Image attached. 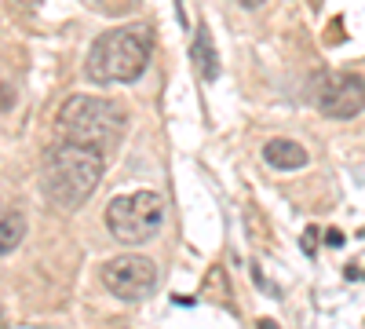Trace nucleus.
I'll return each mask as SVG.
<instances>
[{
    "label": "nucleus",
    "mask_w": 365,
    "mask_h": 329,
    "mask_svg": "<svg viewBox=\"0 0 365 329\" xmlns=\"http://www.w3.org/2000/svg\"><path fill=\"white\" fill-rule=\"evenodd\" d=\"M103 151H91L81 143H55L44 154L41 165V187L51 205L58 208H81L91 194H96L103 179Z\"/></svg>",
    "instance_id": "obj_1"
},
{
    "label": "nucleus",
    "mask_w": 365,
    "mask_h": 329,
    "mask_svg": "<svg viewBox=\"0 0 365 329\" xmlns=\"http://www.w3.org/2000/svg\"><path fill=\"white\" fill-rule=\"evenodd\" d=\"M150 48H154V34L150 26L143 22H132V26H117V29H106L103 37H96L88 51V81L96 84H117V81H135L143 77L146 63H150Z\"/></svg>",
    "instance_id": "obj_2"
},
{
    "label": "nucleus",
    "mask_w": 365,
    "mask_h": 329,
    "mask_svg": "<svg viewBox=\"0 0 365 329\" xmlns=\"http://www.w3.org/2000/svg\"><path fill=\"white\" fill-rule=\"evenodd\" d=\"M58 136L66 143H81L91 151L110 146L120 128H125V110L113 99H99V96H73L58 110Z\"/></svg>",
    "instance_id": "obj_3"
},
{
    "label": "nucleus",
    "mask_w": 365,
    "mask_h": 329,
    "mask_svg": "<svg viewBox=\"0 0 365 329\" xmlns=\"http://www.w3.org/2000/svg\"><path fill=\"white\" fill-rule=\"evenodd\" d=\"M165 223V201L158 191H132L110 201L106 208V227L120 246H143L158 238Z\"/></svg>",
    "instance_id": "obj_4"
},
{
    "label": "nucleus",
    "mask_w": 365,
    "mask_h": 329,
    "mask_svg": "<svg viewBox=\"0 0 365 329\" xmlns=\"http://www.w3.org/2000/svg\"><path fill=\"white\" fill-rule=\"evenodd\" d=\"M103 285L117 296V300H146L158 289V267L146 256H113L103 263Z\"/></svg>",
    "instance_id": "obj_5"
},
{
    "label": "nucleus",
    "mask_w": 365,
    "mask_h": 329,
    "mask_svg": "<svg viewBox=\"0 0 365 329\" xmlns=\"http://www.w3.org/2000/svg\"><path fill=\"white\" fill-rule=\"evenodd\" d=\"M318 106L325 117H336V121L358 117L365 110V77H354V74L325 77L318 88Z\"/></svg>",
    "instance_id": "obj_6"
},
{
    "label": "nucleus",
    "mask_w": 365,
    "mask_h": 329,
    "mask_svg": "<svg viewBox=\"0 0 365 329\" xmlns=\"http://www.w3.org/2000/svg\"><path fill=\"white\" fill-rule=\"evenodd\" d=\"M263 161L270 165V168H278V172H296V168H303L311 158H307V151H303L299 143H292V139H270L267 146H263Z\"/></svg>",
    "instance_id": "obj_7"
},
{
    "label": "nucleus",
    "mask_w": 365,
    "mask_h": 329,
    "mask_svg": "<svg viewBox=\"0 0 365 329\" xmlns=\"http://www.w3.org/2000/svg\"><path fill=\"white\" fill-rule=\"evenodd\" d=\"M190 55H194V66H197V74H201L205 81H216V77H220V55H216V44H212V34H208L205 22L197 26V34H194Z\"/></svg>",
    "instance_id": "obj_8"
},
{
    "label": "nucleus",
    "mask_w": 365,
    "mask_h": 329,
    "mask_svg": "<svg viewBox=\"0 0 365 329\" xmlns=\"http://www.w3.org/2000/svg\"><path fill=\"white\" fill-rule=\"evenodd\" d=\"M22 234H26V223L19 213H4V223H0V253H15V246L22 242Z\"/></svg>",
    "instance_id": "obj_9"
},
{
    "label": "nucleus",
    "mask_w": 365,
    "mask_h": 329,
    "mask_svg": "<svg viewBox=\"0 0 365 329\" xmlns=\"http://www.w3.org/2000/svg\"><path fill=\"white\" fill-rule=\"evenodd\" d=\"M91 8H103V11H120V8H128L132 0H88Z\"/></svg>",
    "instance_id": "obj_10"
},
{
    "label": "nucleus",
    "mask_w": 365,
    "mask_h": 329,
    "mask_svg": "<svg viewBox=\"0 0 365 329\" xmlns=\"http://www.w3.org/2000/svg\"><path fill=\"white\" fill-rule=\"evenodd\" d=\"M299 246H303V253H314V246H318V231L311 227L307 234H303V242H299Z\"/></svg>",
    "instance_id": "obj_11"
},
{
    "label": "nucleus",
    "mask_w": 365,
    "mask_h": 329,
    "mask_svg": "<svg viewBox=\"0 0 365 329\" xmlns=\"http://www.w3.org/2000/svg\"><path fill=\"white\" fill-rule=\"evenodd\" d=\"M325 242L340 249V246H344V234H340V231H329V234H325Z\"/></svg>",
    "instance_id": "obj_12"
},
{
    "label": "nucleus",
    "mask_w": 365,
    "mask_h": 329,
    "mask_svg": "<svg viewBox=\"0 0 365 329\" xmlns=\"http://www.w3.org/2000/svg\"><path fill=\"white\" fill-rule=\"evenodd\" d=\"M237 4H241V8H259L263 0H237Z\"/></svg>",
    "instance_id": "obj_13"
},
{
    "label": "nucleus",
    "mask_w": 365,
    "mask_h": 329,
    "mask_svg": "<svg viewBox=\"0 0 365 329\" xmlns=\"http://www.w3.org/2000/svg\"><path fill=\"white\" fill-rule=\"evenodd\" d=\"M259 329H278V325H274L270 318H259Z\"/></svg>",
    "instance_id": "obj_14"
}]
</instances>
